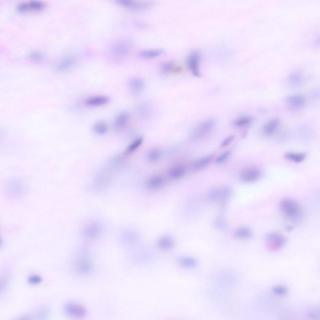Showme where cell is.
<instances>
[{
    "label": "cell",
    "instance_id": "cell-1",
    "mask_svg": "<svg viewBox=\"0 0 320 320\" xmlns=\"http://www.w3.org/2000/svg\"><path fill=\"white\" fill-rule=\"evenodd\" d=\"M281 210L284 215L291 220L298 219L301 215V210L299 204L290 199L282 200L279 204Z\"/></svg>",
    "mask_w": 320,
    "mask_h": 320
},
{
    "label": "cell",
    "instance_id": "cell-2",
    "mask_svg": "<svg viewBox=\"0 0 320 320\" xmlns=\"http://www.w3.org/2000/svg\"><path fill=\"white\" fill-rule=\"evenodd\" d=\"M45 7V3L41 1L31 0L19 3L16 7L17 11L20 13L34 12L40 11Z\"/></svg>",
    "mask_w": 320,
    "mask_h": 320
},
{
    "label": "cell",
    "instance_id": "cell-3",
    "mask_svg": "<svg viewBox=\"0 0 320 320\" xmlns=\"http://www.w3.org/2000/svg\"><path fill=\"white\" fill-rule=\"evenodd\" d=\"M93 268L92 263L87 256L78 257L74 262V268L76 272L80 275H86L90 272Z\"/></svg>",
    "mask_w": 320,
    "mask_h": 320
},
{
    "label": "cell",
    "instance_id": "cell-4",
    "mask_svg": "<svg viewBox=\"0 0 320 320\" xmlns=\"http://www.w3.org/2000/svg\"><path fill=\"white\" fill-rule=\"evenodd\" d=\"M286 242L285 237L278 233H272L268 235L265 238V242L268 248L271 251H275L281 249Z\"/></svg>",
    "mask_w": 320,
    "mask_h": 320
},
{
    "label": "cell",
    "instance_id": "cell-5",
    "mask_svg": "<svg viewBox=\"0 0 320 320\" xmlns=\"http://www.w3.org/2000/svg\"><path fill=\"white\" fill-rule=\"evenodd\" d=\"M262 174L261 170L255 167L247 168L242 171L240 176L241 182L246 183L254 182L258 180Z\"/></svg>",
    "mask_w": 320,
    "mask_h": 320
},
{
    "label": "cell",
    "instance_id": "cell-6",
    "mask_svg": "<svg viewBox=\"0 0 320 320\" xmlns=\"http://www.w3.org/2000/svg\"><path fill=\"white\" fill-rule=\"evenodd\" d=\"M231 194V189L226 186L221 187L212 189L209 192V200L212 201H219L223 204Z\"/></svg>",
    "mask_w": 320,
    "mask_h": 320
},
{
    "label": "cell",
    "instance_id": "cell-7",
    "mask_svg": "<svg viewBox=\"0 0 320 320\" xmlns=\"http://www.w3.org/2000/svg\"><path fill=\"white\" fill-rule=\"evenodd\" d=\"M129 48V44L127 41L124 40H118L111 45L110 53L114 57L122 58L128 54Z\"/></svg>",
    "mask_w": 320,
    "mask_h": 320
},
{
    "label": "cell",
    "instance_id": "cell-8",
    "mask_svg": "<svg viewBox=\"0 0 320 320\" xmlns=\"http://www.w3.org/2000/svg\"><path fill=\"white\" fill-rule=\"evenodd\" d=\"M64 310L68 315L76 318L84 317L87 312L85 308L82 305L76 303L70 302L65 305Z\"/></svg>",
    "mask_w": 320,
    "mask_h": 320
},
{
    "label": "cell",
    "instance_id": "cell-9",
    "mask_svg": "<svg viewBox=\"0 0 320 320\" xmlns=\"http://www.w3.org/2000/svg\"><path fill=\"white\" fill-rule=\"evenodd\" d=\"M117 3L123 7L135 10L147 9L152 5L149 2H138L132 0H117Z\"/></svg>",
    "mask_w": 320,
    "mask_h": 320
},
{
    "label": "cell",
    "instance_id": "cell-10",
    "mask_svg": "<svg viewBox=\"0 0 320 320\" xmlns=\"http://www.w3.org/2000/svg\"><path fill=\"white\" fill-rule=\"evenodd\" d=\"M285 102L288 106L292 109L298 110L302 108L305 103L304 97L299 94L292 95L287 97Z\"/></svg>",
    "mask_w": 320,
    "mask_h": 320
},
{
    "label": "cell",
    "instance_id": "cell-11",
    "mask_svg": "<svg viewBox=\"0 0 320 320\" xmlns=\"http://www.w3.org/2000/svg\"><path fill=\"white\" fill-rule=\"evenodd\" d=\"M200 59V53L197 51H195L192 53L189 56L187 60L188 68L193 74L197 77L200 75L199 71Z\"/></svg>",
    "mask_w": 320,
    "mask_h": 320
},
{
    "label": "cell",
    "instance_id": "cell-12",
    "mask_svg": "<svg viewBox=\"0 0 320 320\" xmlns=\"http://www.w3.org/2000/svg\"><path fill=\"white\" fill-rule=\"evenodd\" d=\"M279 119L273 118L268 121L264 124L262 131L264 135L270 136L273 134L277 130L280 124Z\"/></svg>",
    "mask_w": 320,
    "mask_h": 320
},
{
    "label": "cell",
    "instance_id": "cell-13",
    "mask_svg": "<svg viewBox=\"0 0 320 320\" xmlns=\"http://www.w3.org/2000/svg\"><path fill=\"white\" fill-rule=\"evenodd\" d=\"M213 158L212 156L208 155L197 159L191 164L192 169L196 171L203 168L210 163Z\"/></svg>",
    "mask_w": 320,
    "mask_h": 320
},
{
    "label": "cell",
    "instance_id": "cell-14",
    "mask_svg": "<svg viewBox=\"0 0 320 320\" xmlns=\"http://www.w3.org/2000/svg\"><path fill=\"white\" fill-rule=\"evenodd\" d=\"M129 119V116L126 112H122L116 117L114 122V129L117 131L122 130L127 125Z\"/></svg>",
    "mask_w": 320,
    "mask_h": 320
},
{
    "label": "cell",
    "instance_id": "cell-15",
    "mask_svg": "<svg viewBox=\"0 0 320 320\" xmlns=\"http://www.w3.org/2000/svg\"><path fill=\"white\" fill-rule=\"evenodd\" d=\"M75 62V58L72 56L65 58L58 63L56 68L57 72H62L70 69Z\"/></svg>",
    "mask_w": 320,
    "mask_h": 320
},
{
    "label": "cell",
    "instance_id": "cell-16",
    "mask_svg": "<svg viewBox=\"0 0 320 320\" xmlns=\"http://www.w3.org/2000/svg\"><path fill=\"white\" fill-rule=\"evenodd\" d=\"M109 101V98L107 97L96 96L87 99L85 101V103L88 106H98L105 105L108 103Z\"/></svg>",
    "mask_w": 320,
    "mask_h": 320
},
{
    "label": "cell",
    "instance_id": "cell-17",
    "mask_svg": "<svg viewBox=\"0 0 320 320\" xmlns=\"http://www.w3.org/2000/svg\"><path fill=\"white\" fill-rule=\"evenodd\" d=\"M214 122L212 120L206 121L200 125L197 128L195 136L199 138L207 134L213 128Z\"/></svg>",
    "mask_w": 320,
    "mask_h": 320
},
{
    "label": "cell",
    "instance_id": "cell-18",
    "mask_svg": "<svg viewBox=\"0 0 320 320\" xmlns=\"http://www.w3.org/2000/svg\"><path fill=\"white\" fill-rule=\"evenodd\" d=\"M165 53V51L162 49L147 50L140 51L138 56L142 58H150L157 57Z\"/></svg>",
    "mask_w": 320,
    "mask_h": 320
},
{
    "label": "cell",
    "instance_id": "cell-19",
    "mask_svg": "<svg viewBox=\"0 0 320 320\" xmlns=\"http://www.w3.org/2000/svg\"><path fill=\"white\" fill-rule=\"evenodd\" d=\"M185 168L182 165H176L172 168L168 172L169 177L173 179L182 177L185 173Z\"/></svg>",
    "mask_w": 320,
    "mask_h": 320
},
{
    "label": "cell",
    "instance_id": "cell-20",
    "mask_svg": "<svg viewBox=\"0 0 320 320\" xmlns=\"http://www.w3.org/2000/svg\"><path fill=\"white\" fill-rule=\"evenodd\" d=\"M129 86L133 92L138 93L142 90L144 87V82L141 79L134 78L130 81Z\"/></svg>",
    "mask_w": 320,
    "mask_h": 320
},
{
    "label": "cell",
    "instance_id": "cell-21",
    "mask_svg": "<svg viewBox=\"0 0 320 320\" xmlns=\"http://www.w3.org/2000/svg\"><path fill=\"white\" fill-rule=\"evenodd\" d=\"M287 160L299 163L302 162L305 159L306 155L302 153L288 152L284 155Z\"/></svg>",
    "mask_w": 320,
    "mask_h": 320
},
{
    "label": "cell",
    "instance_id": "cell-22",
    "mask_svg": "<svg viewBox=\"0 0 320 320\" xmlns=\"http://www.w3.org/2000/svg\"><path fill=\"white\" fill-rule=\"evenodd\" d=\"M234 236L237 238L241 239H248L252 236L251 231L246 227H242L236 230L234 232Z\"/></svg>",
    "mask_w": 320,
    "mask_h": 320
},
{
    "label": "cell",
    "instance_id": "cell-23",
    "mask_svg": "<svg viewBox=\"0 0 320 320\" xmlns=\"http://www.w3.org/2000/svg\"><path fill=\"white\" fill-rule=\"evenodd\" d=\"M92 129L95 133L99 135H103L107 132L108 127L107 124L104 122L99 121L94 124Z\"/></svg>",
    "mask_w": 320,
    "mask_h": 320
},
{
    "label": "cell",
    "instance_id": "cell-24",
    "mask_svg": "<svg viewBox=\"0 0 320 320\" xmlns=\"http://www.w3.org/2000/svg\"><path fill=\"white\" fill-rule=\"evenodd\" d=\"M164 182L163 179L159 176H153L148 181V185L150 188H157L161 187Z\"/></svg>",
    "mask_w": 320,
    "mask_h": 320
},
{
    "label": "cell",
    "instance_id": "cell-25",
    "mask_svg": "<svg viewBox=\"0 0 320 320\" xmlns=\"http://www.w3.org/2000/svg\"><path fill=\"white\" fill-rule=\"evenodd\" d=\"M288 80L291 85L295 86H298L302 82V74L298 71L294 72L289 75Z\"/></svg>",
    "mask_w": 320,
    "mask_h": 320
},
{
    "label": "cell",
    "instance_id": "cell-26",
    "mask_svg": "<svg viewBox=\"0 0 320 320\" xmlns=\"http://www.w3.org/2000/svg\"><path fill=\"white\" fill-rule=\"evenodd\" d=\"M179 264L185 267H192L197 264V261L194 259L191 258H184L181 259L179 261Z\"/></svg>",
    "mask_w": 320,
    "mask_h": 320
},
{
    "label": "cell",
    "instance_id": "cell-27",
    "mask_svg": "<svg viewBox=\"0 0 320 320\" xmlns=\"http://www.w3.org/2000/svg\"><path fill=\"white\" fill-rule=\"evenodd\" d=\"M252 118L249 116H243L237 119L234 122V124L238 127L245 126L250 123Z\"/></svg>",
    "mask_w": 320,
    "mask_h": 320
},
{
    "label": "cell",
    "instance_id": "cell-28",
    "mask_svg": "<svg viewBox=\"0 0 320 320\" xmlns=\"http://www.w3.org/2000/svg\"><path fill=\"white\" fill-rule=\"evenodd\" d=\"M172 242L171 239L169 237L165 236L160 239L158 242L159 247L163 249H167L169 248L172 245Z\"/></svg>",
    "mask_w": 320,
    "mask_h": 320
},
{
    "label": "cell",
    "instance_id": "cell-29",
    "mask_svg": "<svg viewBox=\"0 0 320 320\" xmlns=\"http://www.w3.org/2000/svg\"><path fill=\"white\" fill-rule=\"evenodd\" d=\"M142 142V138H138L136 139L128 146L127 149V153H129L134 151L141 145Z\"/></svg>",
    "mask_w": 320,
    "mask_h": 320
},
{
    "label": "cell",
    "instance_id": "cell-30",
    "mask_svg": "<svg viewBox=\"0 0 320 320\" xmlns=\"http://www.w3.org/2000/svg\"><path fill=\"white\" fill-rule=\"evenodd\" d=\"M174 63L172 61H168L163 63L161 66L162 72L165 73L170 72L174 68Z\"/></svg>",
    "mask_w": 320,
    "mask_h": 320
},
{
    "label": "cell",
    "instance_id": "cell-31",
    "mask_svg": "<svg viewBox=\"0 0 320 320\" xmlns=\"http://www.w3.org/2000/svg\"><path fill=\"white\" fill-rule=\"evenodd\" d=\"M160 152L157 149H153L150 152L148 155V158L150 161H155L159 158Z\"/></svg>",
    "mask_w": 320,
    "mask_h": 320
},
{
    "label": "cell",
    "instance_id": "cell-32",
    "mask_svg": "<svg viewBox=\"0 0 320 320\" xmlns=\"http://www.w3.org/2000/svg\"><path fill=\"white\" fill-rule=\"evenodd\" d=\"M231 153L229 150H227L218 156L216 160L217 163H220L225 161L229 157Z\"/></svg>",
    "mask_w": 320,
    "mask_h": 320
},
{
    "label": "cell",
    "instance_id": "cell-33",
    "mask_svg": "<svg viewBox=\"0 0 320 320\" xmlns=\"http://www.w3.org/2000/svg\"><path fill=\"white\" fill-rule=\"evenodd\" d=\"M273 291L276 294L282 295L285 294L286 293L287 289L283 286H278L273 288Z\"/></svg>",
    "mask_w": 320,
    "mask_h": 320
},
{
    "label": "cell",
    "instance_id": "cell-34",
    "mask_svg": "<svg viewBox=\"0 0 320 320\" xmlns=\"http://www.w3.org/2000/svg\"><path fill=\"white\" fill-rule=\"evenodd\" d=\"M42 280L41 278L37 275L31 276L28 278V282L33 284L38 283L41 282Z\"/></svg>",
    "mask_w": 320,
    "mask_h": 320
},
{
    "label": "cell",
    "instance_id": "cell-35",
    "mask_svg": "<svg viewBox=\"0 0 320 320\" xmlns=\"http://www.w3.org/2000/svg\"><path fill=\"white\" fill-rule=\"evenodd\" d=\"M30 58L33 60L39 61L42 58V55L41 53L38 51H33L30 53Z\"/></svg>",
    "mask_w": 320,
    "mask_h": 320
},
{
    "label": "cell",
    "instance_id": "cell-36",
    "mask_svg": "<svg viewBox=\"0 0 320 320\" xmlns=\"http://www.w3.org/2000/svg\"><path fill=\"white\" fill-rule=\"evenodd\" d=\"M235 138L234 135H230L225 138L222 142L220 146L221 148H224L227 146Z\"/></svg>",
    "mask_w": 320,
    "mask_h": 320
},
{
    "label": "cell",
    "instance_id": "cell-37",
    "mask_svg": "<svg viewBox=\"0 0 320 320\" xmlns=\"http://www.w3.org/2000/svg\"><path fill=\"white\" fill-rule=\"evenodd\" d=\"M215 224L216 226L219 228H223L225 227V224L222 220H216Z\"/></svg>",
    "mask_w": 320,
    "mask_h": 320
}]
</instances>
